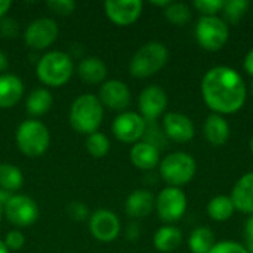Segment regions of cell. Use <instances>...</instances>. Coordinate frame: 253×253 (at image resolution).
<instances>
[{
    "label": "cell",
    "instance_id": "obj_25",
    "mask_svg": "<svg viewBox=\"0 0 253 253\" xmlns=\"http://www.w3.org/2000/svg\"><path fill=\"white\" fill-rule=\"evenodd\" d=\"M52 104H53L52 93L47 89L37 87V89L31 90L30 95L27 96L25 107H27V111L30 116L39 117V116L46 114L52 108Z\"/></svg>",
    "mask_w": 253,
    "mask_h": 253
},
{
    "label": "cell",
    "instance_id": "obj_15",
    "mask_svg": "<svg viewBox=\"0 0 253 253\" xmlns=\"http://www.w3.org/2000/svg\"><path fill=\"white\" fill-rule=\"evenodd\" d=\"M142 7L144 4L141 0H107L104 3L105 15L119 27H127L138 21L142 13Z\"/></svg>",
    "mask_w": 253,
    "mask_h": 253
},
{
    "label": "cell",
    "instance_id": "obj_40",
    "mask_svg": "<svg viewBox=\"0 0 253 253\" xmlns=\"http://www.w3.org/2000/svg\"><path fill=\"white\" fill-rule=\"evenodd\" d=\"M10 6H12V1L10 0H0V19L4 18V15L9 12Z\"/></svg>",
    "mask_w": 253,
    "mask_h": 253
},
{
    "label": "cell",
    "instance_id": "obj_38",
    "mask_svg": "<svg viewBox=\"0 0 253 253\" xmlns=\"http://www.w3.org/2000/svg\"><path fill=\"white\" fill-rule=\"evenodd\" d=\"M138 237H139V227H138V224H135V222L129 224L127 228H126V239L130 240V242H135V240H138Z\"/></svg>",
    "mask_w": 253,
    "mask_h": 253
},
{
    "label": "cell",
    "instance_id": "obj_6",
    "mask_svg": "<svg viewBox=\"0 0 253 253\" xmlns=\"http://www.w3.org/2000/svg\"><path fill=\"white\" fill-rule=\"evenodd\" d=\"M160 176L169 187H178L187 185L193 181L197 172V162L196 159L184 151H175L172 154H168L165 159L160 160L159 165Z\"/></svg>",
    "mask_w": 253,
    "mask_h": 253
},
{
    "label": "cell",
    "instance_id": "obj_45",
    "mask_svg": "<svg viewBox=\"0 0 253 253\" xmlns=\"http://www.w3.org/2000/svg\"><path fill=\"white\" fill-rule=\"evenodd\" d=\"M249 148H251V151H252V154H253V136L251 138V142H249Z\"/></svg>",
    "mask_w": 253,
    "mask_h": 253
},
{
    "label": "cell",
    "instance_id": "obj_46",
    "mask_svg": "<svg viewBox=\"0 0 253 253\" xmlns=\"http://www.w3.org/2000/svg\"><path fill=\"white\" fill-rule=\"evenodd\" d=\"M251 93L253 95V80H252V83H251Z\"/></svg>",
    "mask_w": 253,
    "mask_h": 253
},
{
    "label": "cell",
    "instance_id": "obj_39",
    "mask_svg": "<svg viewBox=\"0 0 253 253\" xmlns=\"http://www.w3.org/2000/svg\"><path fill=\"white\" fill-rule=\"evenodd\" d=\"M243 68L253 79V47L246 53V56L243 59Z\"/></svg>",
    "mask_w": 253,
    "mask_h": 253
},
{
    "label": "cell",
    "instance_id": "obj_2",
    "mask_svg": "<svg viewBox=\"0 0 253 253\" xmlns=\"http://www.w3.org/2000/svg\"><path fill=\"white\" fill-rule=\"evenodd\" d=\"M70 125L71 127L82 135H90L98 132L102 119L104 107L98 96L93 93H84L74 99L70 108Z\"/></svg>",
    "mask_w": 253,
    "mask_h": 253
},
{
    "label": "cell",
    "instance_id": "obj_18",
    "mask_svg": "<svg viewBox=\"0 0 253 253\" xmlns=\"http://www.w3.org/2000/svg\"><path fill=\"white\" fill-rule=\"evenodd\" d=\"M236 211L253 215V172L242 175L234 184L230 194Z\"/></svg>",
    "mask_w": 253,
    "mask_h": 253
},
{
    "label": "cell",
    "instance_id": "obj_10",
    "mask_svg": "<svg viewBox=\"0 0 253 253\" xmlns=\"http://www.w3.org/2000/svg\"><path fill=\"white\" fill-rule=\"evenodd\" d=\"M111 130L116 136L123 144H136L139 142L147 130V122L142 119L139 113L135 111H123L120 113L113 125Z\"/></svg>",
    "mask_w": 253,
    "mask_h": 253
},
{
    "label": "cell",
    "instance_id": "obj_44",
    "mask_svg": "<svg viewBox=\"0 0 253 253\" xmlns=\"http://www.w3.org/2000/svg\"><path fill=\"white\" fill-rule=\"evenodd\" d=\"M3 215H4V208L0 205V219H1V216H3Z\"/></svg>",
    "mask_w": 253,
    "mask_h": 253
},
{
    "label": "cell",
    "instance_id": "obj_29",
    "mask_svg": "<svg viewBox=\"0 0 253 253\" xmlns=\"http://www.w3.org/2000/svg\"><path fill=\"white\" fill-rule=\"evenodd\" d=\"M163 12L166 19L173 25H185L191 21L193 16L190 6L182 1H170V4Z\"/></svg>",
    "mask_w": 253,
    "mask_h": 253
},
{
    "label": "cell",
    "instance_id": "obj_34",
    "mask_svg": "<svg viewBox=\"0 0 253 253\" xmlns=\"http://www.w3.org/2000/svg\"><path fill=\"white\" fill-rule=\"evenodd\" d=\"M67 213L71 219L80 222V221H84L90 216V212L87 209V206L82 202H71L68 206H67Z\"/></svg>",
    "mask_w": 253,
    "mask_h": 253
},
{
    "label": "cell",
    "instance_id": "obj_30",
    "mask_svg": "<svg viewBox=\"0 0 253 253\" xmlns=\"http://www.w3.org/2000/svg\"><path fill=\"white\" fill-rule=\"evenodd\" d=\"M110 139L105 133L102 132H95V133H90L87 135V139H86V150L87 153L95 157V159H102L108 154L110 151Z\"/></svg>",
    "mask_w": 253,
    "mask_h": 253
},
{
    "label": "cell",
    "instance_id": "obj_32",
    "mask_svg": "<svg viewBox=\"0 0 253 253\" xmlns=\"http://www.w3.org/2000/svg\"><path fill=\"white\" fill-rule=\"evenodd\" d=\"M209 253H251L248 248L239 242H231V240H222L216 242L215 246Z\"/></svg>",
    "mask_w": 253,
    "mask_h": 253
},
{
    "label": "cell",
    "instance_id": "obj_41",
    "mask_svg": "<svg viewBox=\"0 0 253 253\" xmlns=\"http://www.w3.org/2000/svg\"><path fill=\"white\" fill-rule=\"evenodd\" d=\"M7 67H9V59L6 56V53L3 50H0V74H4Z\"/></svg>",
    "mask_w": 253,
    "mask_h": 253
},
{
    "label": "cell",
    "instance_id": "obj_22",
    "mask_svg": "<svg viewBox=\"0 0 253 253\" xmlns=\"http://www.w3.org/2000/svg\"><path fill=\"white\" fill-rule=\"evenodd\" d=\"M107 64L98 56H87L79 62L77 74L87 84H99L107 79Z\"/></svg>",
    "mask_w": 253,
    "mask_h": 253
},
{
    "label": "cell",
    "instance_id": "obj_24",
    "mask_svg": "<svg viewBox=\"0 0 253 253\" xmlns=\"http://www.w3.org/2000/svg\"><path fill=\"white\" fill-rule=\"evenodd\" d=\"M206 211H208V215L211 219H213L216 222H225L230 218H233L236 208H234L230 196L219 194V196H215L209 200Z\"/></svg>",
    "mask_w": 253,
    "mask_h": 253
},
{
    "label": "cell",
    "instance_id": "obj_26",
    "mask_svg": "<svg viewBox=\"0 0 253 253\" xmlns=\"http://www.w3.org/2000/svg\"><path fill=\"white\" fill-rule=\"evenodd\" d=\"M215 243V233L209 227H197L188 237V249L191 253H209Z\"/></svg>",
    "mask_w": 253,
    "mask_h": 253
},
{
    "label": "cell",
    "instance_id": "obj_36",
    "mask_svg": "<svg viewBox=\"0 0 253 253\" xmlns=\"http://www.w3.org/2000/svg\"><path fill=\"white\" fill-rule=\"evenodd\" d=\"M0 34L7 39H13L19 34V24L13 18H1L0 19Z\"/></svg>",
    "mask_w": 253,
    "mask_h": 253
},
{
    "label": "cell",
    "instance_id": "obj_35",
    "mask_svg": "<svg viewBox=\"0 0 253 253\" xmlns=\"http://www.w3.org/2000/svg\"><path fill=\"white\" fill-rule=\"evenodd\" d=\"M4 246L7 248L9 252H15V251H19L24 248L25 245V237L24 234L19 231V230H12L6 234L4 237Z\"/></svg>",
    "mask_w": 253,
    "mask_h": 253
},
{
    "label": "cell",
    "instance_id": "obj_14",
    "mask_svg": "<svg viewBox=\"0 0 253 253\" xmlns=\"http://www.w3.org/2000/svg\"><path fill=\"white\" fill-rule=\"evenodd\" d=\"M162 129L168 139L178 144H187L196 135V127L193 120L188 116L176 111H170L163 116Z\"/></svg>",
    "mask_w": 253,
    "mask_h": 253
},
{
    "label": "cell",
    "instance_id": "obj_8",
    "mask_svg": "<svg viewBox=\"0 0 253 253\" xmlns=\"http://www.w3.org/2000/svg\"><path fill=\"white\" fill-rule=\"evenodd\" d=\"M187 206H188L187 194L184 193L182 188L178 187L168 185L156 197V212L159 218L168 225L181 221L187 212Z\"/></svg>",
    "mask_w": 253,
    "mask_h": 253
},
{
    "label": "cell",
    "instance_id": "obj_33",
    "mask_svg": "<svg viewBox=\"0 0 253 253\" xmlns=\"http://www.w3.org/2000/svg\"><path fill=\"white\" fill-rule=\"evenodd\" d=\"M46 4L52 12H55L56 15H61V16H67V15L73 13L76 9V1H73V0H50Z\"/></svg>",
    "mask_w": 253,
    "mask_h": 253
},
{
    "label": "cell",
    "instance_id": "obj_16",
    "mask_svg": "<svg viewBox=\"0 0 253 253\" xmlns=\"http://www.w3.org/2000/svg\"><path fill=\"white\" fill-rule=\"evenodd\" d=\"M99 101L102 107L114 111H125L130 104V89L122 80H105L99 89Z\"/></svg>",
    "mask_w": 253,
    "mask_h": 253
},
{
    "label": "cell",
    "instance_id": "obj_31",
    "mask_svg": "<svg viewBox=\"0 0 253 253\" xmlns=\"http://www.w3.org/2000/svg\"><path fill=\"white\" fill-rule=\"evenodd\" d=\"M224 0H196L193 1V7L199 10L202 16H218L222 12Z\"/></svg>",
    "mask_w": 253,
    "mask_h": 253
},
{
    "label": "cell",
    "instance_id": "obj_13",
    "mask_svg": "<svg viewBox=\"0 0 253 253\" xmlns=\"http://www.w3.org/2000/svg\"><path fill=\"white\" fill-rule=\"evenodd\" d=\"M168 107V93L163 87L151 84L141 90L138 98L139 114L147 123L156 122L160 116L165 114Z\"/></svg>",
    "mask_w": 253,
    "mask_h": 253
},
{
    "label": "cell",
    "instance_id": "obj_28",
    "mask_svg": "<svg viewBox=\"0 0 253 253\" xmlns=\"http://www.w3.org/2000/svg\"><path fill=\"white\" fill-rule=\"evenodd\" d=\"M249 7L251 3L248 0H225L222 6V15H224L222 19L228 25H236L245 18Z\"/></svg>",
    "mask_w": 253,
    "mask_h": 253
},
{
    "label": "cell",
    "instance_id": "obj_7",
    "mask_svg": "<svg viewBox=\"0 0 253 253\" xmlns=\"http://www.w3.org/2000/svg\"><path fill=\"white\" fill-rule=\"evenodd\" d=\"M194 34L200 47L208 52H218L228 42L230 25L219 16H200Z\"/></svg>",
    "mask_w": 253,
    "mask_h": 253
},
{
    "label": "cell",
    "instance_id": "obj_9",
    "mask_svg": "<svg viewBox=\"0 0 253 253\" xmlns=\"http://www.w3.org/2000/svg\"><path fill=\"white\" fill-rule=\"evenodd\" d=\"M4 216L12 225L18 228H25L33 225L39 219V206L28 196L12 194L4 206Z\"/></svg>",
    "mask_w": 253,
    "mask_h": 253
},
{
    "label": "cell",
    "instance_id": "obj_11",
    "mask_svg": "<svg viewBox=\"0 0 253 253\" xmlns=\"http://www.w3.org/2000/svg\"><path fill=\"white\" fill-rule=\"evenodd\" d=\"M122 230L119 216L110 209H98L89 216V231L101 243L114 242Z\"/></svg>",
    "mask_w": 253,
    "mask_h": 253
},
{
    "label": "cell",
    "instance_id": "obj_12",
    "mask_svg": "<svg viewBox=\"0 0 253 253\" xmlns=\"http://www.w3.org/2000/svg\"><path fill=\"white\" fill-rule=\"evenodd\" d=\"M58 33V24L52 18H37L25 28L24 39L31 49L43 50L56 40Z\"/></svg>",
    "mask_w": 253,
    "mask_h": 253
},
{
    "label": "cell",
    "instance_id": "obj_19",
    "mask_svg": "<svg viewBox=\"0 0 253 253\" xmlns=\"http://www.w3.org/2000/svg\"><path fill=\"white\" fill-rule=\"evenodd\" d=\"M203 133L208 142L213 147H222L228 142L231 136V127L225 116L209 114L203 123Z\"/></svg>",
    "mask_w": 253,
    "mask_h": 253
},
{
    "label": "cell",
    "instance_id": "obj_1",
    "mask_svg": "<svg viewBox=\"0 0 253 253\" xmlns=\"http://www.w3.org/2000/svg\"><path fill=\"white\" fill-rule=\"evenodd\" d=\"M200 92L206 107L221 116L240 111L248 99V87L242 74L228 65L208 70L202 79Z\"/></svg>",
    "mask_w": 253,
    "mask_h": 253
},
{
    "label": "cell",
    "instance_id": "obj_42",
    "mask_svg": "<svg viewBox=\"0 0 253 253\" xmlns=\"http://www.w3.org/2000/svg\"><path fill=\"white\" fill-rule=\"evenodd\" d=\"M151 4H154V6H159V7H163V9H166L169 4H170V0H160V1H157V0H151Z\"/></svg>",
    "mask_w": 253,
    "mask_h": 253
},
{
    "label": "cell",
    "instance_id": "obj_23",
    "mask_svg": "<svg viewBox=\"0 0 253 253\" xmlns=\"http://www.w3.org/2000/svg\"><path fill=\"white\" fill-rule=\"evenodd\" d=\"M184 236L182 231L175 225H163L160 227L153 237V245L156 251L162 253L175 252L182 245Z\"/></svg>",
    "mask_w": 253,
    "mask_h": 253
},
{
    "label": "cell",
    "instance_id": "obj_4",
    "mask_svg": "<svg viewBox=\"0 0 253 253\" xmlns=\"http://www.w3.org/2000/svg\"><path fill=\"white\" fill-rule=\"evenodd\" d=\"M169 59L168 47L160 42H148L142 44L130 59L129 73L136 79H147L157 74Z\"/></svg>",
    "mask_w": 253,
    "mask_h": 253
},
{
    "label": "cell",
    "instance_id": "obj_43",
    "mask_svg": "<svg viewBox=\"0 0 253 253\" xmlns=\"http://www.w3.org/2000/svg\"><path fill=\"white\" fill-rule=\"evenodd\" d=\"M0 253H10L9 251H7V248L4 246V243L0 240Z\"/></svg>",
    "mask_w": 253,
    "mask_h": 253
},
{
    "label": "cell",
    "instance_id": "obj_27",
    "mask_svg": "<svg viewBox=\"0 0 253 253\" xmlns=\"http://www.w3.org/2000/svg\"><path fill=\"white\" fill-rule=\"evenodd\" d=\"M24 184V175L12 163H0V188L9 193L19 190Z\"/></svg>",
    "mask_w": 253,
    "mask_h": 253
},
{
    "label": "cell",
    "instance_id": "obj_21",
    "mask_svg": "<svg viewBox=\"0 0 253 253\" xmlns=\"http://www.w3.org/2000/svg\"><path fill=\"white\" fill-rule=\"evenodd\" d=\"M24 95V83L15 74H0V108H12Z\"/></svg>",
    "mask_w": 253,
    "mask_h": 253
},
{
    "label": "cell",
    "instance_id": "obj_20",
    "mask_svg": "<svg viewBox=\"0 0 253 253\" xmlns=\"http://www.w3.org/2000/svg\"><path fill=\"white\" fill-rule=\"evenodd\" d=\"M129 157L132 165L141 170H153L160 165V150L145 141L133 144Z\"/></svg>",
    "mask_w": 253,
    "mask_h": 253
},
{
    "label": "cell",
    "instance_id": "obj_5",
    "mask_svg": "<svg viewBox=\"0 0 253 253\" xmlns=\"http://www.w3.org/2000/svg\"><path fill=\"white\" fill-rule=\"evenodd\" d=\"M15 141L19 151L27 157L43 156L50 145V132L44 123L30 119L24 120L15 133Z\"/></svg>",
    "mask_w": 253,
    "mask_h": 253
},
{
    "label": "cell",
    "instance_id": "obj_17",
    "mask_svg": "<svg viewBox=\"0 0 253 253\" xmlns=\"http://www.w3.org/2000/svg\"><path fill=\"white\" fill-rule=\"evenodd\" d=\"M156 209V197L148 190L132 191L125 202V212L129 218L142 219L147 218Z\"/></svg>",
    "mask_w": 253,
    "mask_h": 253
},
{
    "label": "cell",
    "instance_id": "obj_37",
    "mask_svg": "<svg viewBox=\"0 0 253 253\" xmlns=\"http://www.w3.org/2000/svg\"><path fill=\"white\" fill-rule=\"evenodd\" d=\"M245 239H246V248L251 253H253V215L248 219L245 227Z\"/></svg>",
    "mask_w": 253,
    "mask_h": 253
},
{
    "label": "cell",
    "instance_id": "obj_3",
    "mask_svg": "<svg viewBox=\"0 0 253 253\" xmlns=\"http://www.w3.org/2000/svg\"><path fill=\"white\" fill-rule=\"evenodd\" d=\"M37 77L42 83L50 87H59L68 83L74 74V64L68 53L61 50H50L44 53L36 68Z\"/></svg>",
    "mask_w": 253,
    "mask_h": 253
}]
</instances>
